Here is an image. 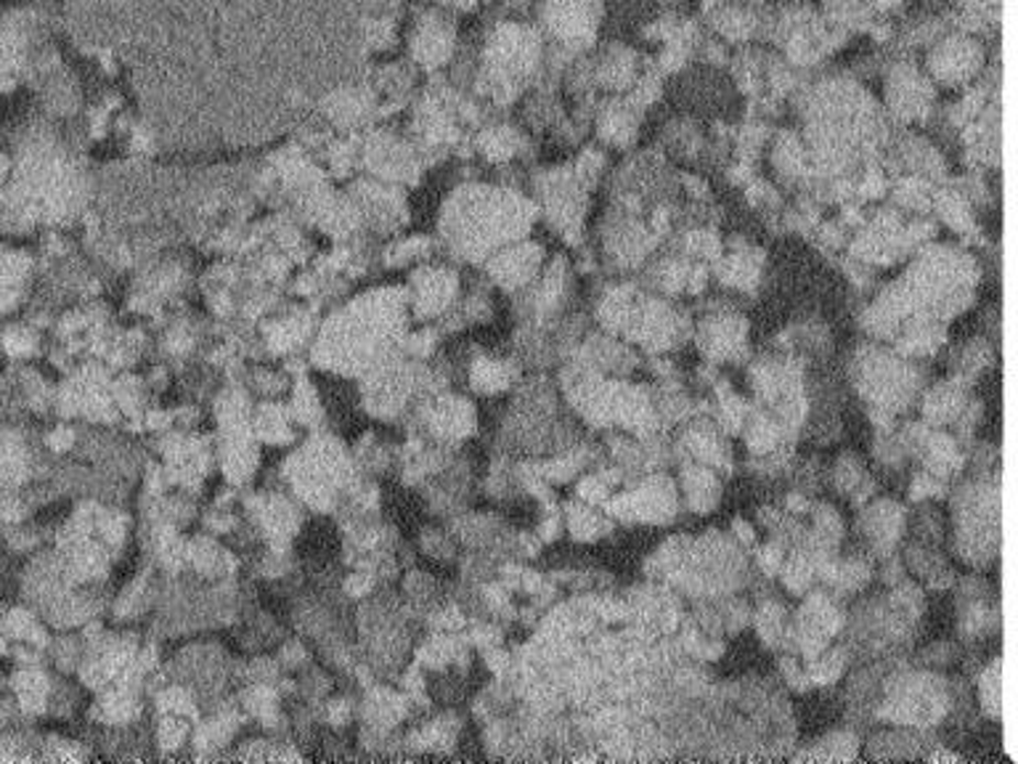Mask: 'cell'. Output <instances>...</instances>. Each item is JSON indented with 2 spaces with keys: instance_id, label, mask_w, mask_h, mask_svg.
Wrapping results in <instances>:
<instances>
[]
</instances>
